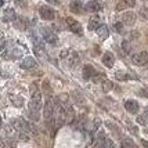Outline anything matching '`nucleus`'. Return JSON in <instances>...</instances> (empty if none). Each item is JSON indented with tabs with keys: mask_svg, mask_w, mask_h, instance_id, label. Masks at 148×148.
<instances>
[{
	"mask_svg": "<svg viewBox=\"0 0 148 148\" xmlns=\"http://www.w3.org/2000/svg\"><path fill=\"white\" fill-rule=\"evenodd\" d=\"M132 61L133 64L137 65V66H143L148 62V53L147 51H141V53H137L132 57Z\"/></svg>",
	"mask_w": 148,
	"mask_h": 148,
	"instance_id": "nucleus-3",
	"label": "nucleus"
},
{
	"mask_svg": "<svg viewBox=\"0 0 148 148\" xmlns=\"http://www.w3.org/2000/svg\"><path fill=\"white\" fill-rule=\"evenodd\" d=\"M145 132H147V133H148V126H147V129H145Z\"/></svg>",
	"mask_w": 148,
	"mask_h": 148,
	"instance_id": "nucleus-43",
	"label": "nucleus"
},
{
	"mask_svg": "<svg viewBox=\"0 0 148 148\" xmlns=\"http://www.w3.org/2000/svg\"><path fill=\"white\" fill-rule=\"evenodd\" d=\"M39 14H40V17L46 21H53L54 17H56V13H54V10H53L51 7L49 6H42L39 8Z\"/></svg>",
	"mask_w": 148,
	"mask_h": 148,
	"instance_id": "nucleus-2",
	"label": "nucleus"
},
{
	"mask_svg": "<svg viewBox=\"0 0 148 148\" xmlns=\"http://www.w3.org/2000/svg\"><path fill=\"white\" fill-rule=\"evenodd\" d=\"M94 73H96V71H94V68H93L91 65H86L83 68V77L86 80L91 79V77L94 76Z\"/></svg>",
	"mask_w": 148,
	"mask_h": 148,
	"instance_id": "nucleus-16",
	"label": "nucleus"
},
{
	"mask_svg": "<svg viewBox=\"0 0 148 148\" xmlns=\"http://www.w3.org/2000/svg\"><path fill=\"white\" fill-rule=\"evenodd\" d=\"M121 148H134V143L132 138H123L122 143H121Z\"/></svg>",
	"mask_w": 148,
	"mask_h": 148,
	"instance_id": "nucleus-20",
	"label": "nucleus"
},
{
	"mask_svg": "<svg viewBox=\"0 0 148 148\" xmlns=\"http://www.w3.org/2000/svg\"><path fill=\"white\" fill-rule=\"evenodd\" d=\"M66 60H68V64H69V66H75L77 62V54L76 53H69L68 51V54H66Z\"/></svg>",
	"mask_w": 148,
	"mask_h": 148,
	"instance_id": "nucleus-18",
	"label": "nucleus"
},
{
	"mask_svg": "<svg viewBox=\"0 0 148 148\" xmlns=\"http://www.w3.org/2000/svg\"><path fill=\"white\" fill-rule=\"evenodd\" d=\"M136 19H137V15L133 11H126V13L122 15V24L127 26H133L136 24Z\"/></svg>",
	"mask_w": 148,
	"mask_h": 148,
	"instance_id": "nucleus-5",
	"label": "nucleus"
},
{
	"mask_svg": "<svg viewBox=\"0 0 148 148\" xmlns=\"http://www.w3.org/2000/svg\"><path fill=\"white\" fill-rule=\"evenodd\" d=\"M101 148H115V145H114V143L111 141V140H108V138H107V140H105V143L103 144V147H101Z\"/></svg>",
	"mask_w": 148,
	"mask_h": 148,
	"instance_id": "nucleus-31",
	"label": "nucleus"
},
{
	"mask_svg": "<svg viewBox=\"0 0 148 148\" xmlns=\"http://www.w3.org/2000/svg\"><path fill=\"white\" fill-rule=\"evenodd\" d=\"M19 140H21V141H28L29 137H28L25 133H19Z\"/></svg>",
	"mask_w": 148,
	"mask_h": 148,
	"instance_id": "nucleus-34",
	"label": "nucleus"
},
{
	"mask_svg": "<svg viewBox=\"0 0 148 148\" xmlns=\"http://www.w3.org/2000/svg\"><path fill=\"white\" fill-rule=\"evenodd\" d=\"M4 47H6V39L3 36V33L0 32V51H1Z\"/></svg>",
	"mask_w": 148,
	"mask_h": 148,
	"instance_id": "nucleus-29",
	"label": "nucleus"
},
{
	"mask_svg": "<svg viewBox=\"0 0 148 148\" xmlns=\"http://www.w3.org/2000/svg\"><path fill=\"white\" fill-rule=\"evenodd\" d=\"M43 87H45V93H46V94H49V97H50V93H51V90H50V84H49V82H47V80H45Z\"/></svg>",
	"mask_w": 148,
	"mask_h": 148,
	"instance_id": "nucleus-32",
	"label": "nucleus"
},
{
	"mask_svg": "<svg viewBox=\"0 0 148 148\" xmlns=\"http://www.w3.org/2000/svg\"><path fill=\"white\" fill-rule=\"evenodd\" d=\"M137 122L141 123V125H145V119H144V116H140V118L137 119Z\"/></svg>",
	"mask_w": 148,
	"mask_h": 148,
	"instance_id": "nucleus-37",
	"label": "nucleus"
},
{
	"mask_svg": "<svg viewBox=\"0 0 148 148\" xmlns=\"http://www.w3.org/2000/svg\"><path fill=\"white\" fill-rule=\"evenodd\" d=\"M104 73H94V76L91 77L93 79V82H96V83H100V82H104L105 79H104Z\"/></svg>",
	"mask_w": 148,
	"mask_h": 148,
	"instance_id": "nucleus-24",
	"label": "nucleus"
},
{
	"mask_svg": "<svg viewBox=\"0 0 148 148\" xmlns=\"http://www.w3.org/2000/svg\"><path fill=\"white\" fill-rule=\"evenodd\" d=\"M21 66H22L24 69L35 68V66H36V61H35V58H32V57H25L22 60V62H21Z\"/></svg>",
	"mask_w": 148,
	"mask_h": 148,
	"instance_id": "nucleus-13",
	"label": "nucleus"
},
{
	"mask_svg": "<svg viewBox=\"0 0 148 148\" xmlns=\"http://www.w3.org/2000/svg\"><path fill=\"white\" fill-rule=\"evenodd\" d=\"M141 143H143V145H144V147H147V148H148V143H147V141H144V140H143Z\"/></svg>",
	"mask_w": 148,
	"mask_h": 148,
	"instance_id": "nucleus-39",
	"label": "nucleus"
},
{
	"mask_svg": "<svg viewBox=\"0 0 148 148\" xmlns=\"http://www.w3.org/2000/svg\"><path fill=\"white\" fill-rule=\"evenodd\" d=\"M11 101L15 107H22L24 105V100H22V97H11Z\"/></svg>",
	"mask_w": 148,
	"mask_h": 148,
	"instance_id": "nucleus-23",
	"label": "nucleus"
},
{
	"mask_svg": "<svg viewBox=\"0 0 148 148\" xmlns=\"http://www.w3.org/2000/svg\"><path fill=\"white\" fill-rule=\"evenodd\" d=\"M140 15L144 19H148V7H143L141 11H140Z\"/></svg>",
	"mask_w": 148,
	"mask_h": 148,
	"instance_id": "nucleus-30",
	"label": "nucleus"
},
{
	"mask_svg": "<svg viewBox=\"0 0 148 148\" xmlns=\"http://www.w3.org/2000/svg\"><path fill=\"white\" fill-rule=\"evenodd\" d=\"M134 148H136V147H134Z\"/></svg>",
	"mask_w": 148,
	"mask_h": 148,
	"instance_id": "nucleus-44",
	"label": "nucleus"
},
{
	"mask_svg": "<svg viewBox=\"0 0 148 148\" xmlns=\"http://www.w3.org/2000/svg\"><path fill=\"white\" fill-rule=\"evenodd\" d=\"M15 18H17V15H15V11H14L13 8H7L6 11H4V15H3V21H6V22H10V21H14Z\"/></svg>",
	"mask_w": 148,
	"mask_h": 148,
	"instance_id": "nucleus-17",
	"label": "nucleus"
},
{
	"mask_svg": "<svg viewBox=\"0 0 148 148\" xmlns=\"http://www.w3.org/2000/svg\"><path fill=\"white\" fill-rule=\"evenodd\" d=\"M141 94L144 97H148V87H144V89H143V90H141Z\"/></svg>",
	"mask_w": 148,
	"mask_h": 148,
	"instance_id": "nucleus-35",
	"label": "nucleus"
},
{
	"mask_svg": "<svg viewBox=\"0 0 148 148\" xmlns=\"http://www.w3.org/2000/svg\"><path fill=\"white\" fill-rule=\"evenodd\" d=\"M35 54L36 56H39V57H45L46 56V51H45V46H38V45H35Z\"/></svg>",
	"mask_w": 148,
	"mask_h": 148,
	"instance_id": "nucleus-22",
	"label": "nucleus"
},
{
	"mask_svg": "<svg viewBox=\"0 0 148 148\" xmlns=\"http://www.w3.org/2000/svg\"><path fill=\"white\" fill-rule=\"evenodd\" d=\"M101 25L100 24V19H98V17H94V18H91L90 21H89V31H97V28Z\"/></svg>",
	"mask_w": 148,
	"mask_h": 148,
	"instance_id": "nucleus-19",
	"label": "nucleus"
},
{
	"mask_svg": "<svg viewBox=\"0 0 148 148\" xmlns=\"http://www.w3.org/2000/svg\"><path fill=\"white\" fill-rule=\"evenodd\" d=\"M130 38H132V39L138 38V32H134V31H133V32H130Z\"/></svg>",
	"mask_w": 148,
	"mask_h": 148,
	"instance_id": "nucleus-36",
	"label": "nucleus"
},
{
	"mask_svg": "<svg viewBox=\"0 0 148 148\" xmlns=\"http://www.w3.org/2000/svg\"><path fill=\"white\" fill-rule=\"evenodd\" d=\"M64 119L65 123H72L75 119V111L71 105H65L64 107Z\"/></svg>",
	"mask_w": 148,
	"mask_h": 148,
	"instance_id": "nucleus-8",
	"label": "nucleus"
},
{
	"mask_svg": "<svg viewBox=\"0 0 148 148\" xmlns=\"http://www.w3.org/2000/svg\"><path fill=\"white\" fill-rule=\"evenodd\" d=\"M136 6V0H119L116 4V11H125Z\"/></svg>",
	"mask_w": 148,
	"mask_h": 148,
	"instance_id": "nucleus-7",
	"label": "nucleus"
},
{
	"mask_svg": "<svg viewBox=\"0 0 148 148\" xmlns=\"http://www.w3.org/2000/svg\"><path fill=\"white\" fill-rule=\"evenodd\" d=\"M103 62H104V65H105L107 68H112V66H114V62H115V57H114V54L110 53V51L104 53Z\"/></svg>",
	"mask_w": 148,
	"mask_h": 148,
	"instance_id": "nucleus-10",
	"label": "nucleus"
},
{
	"mask_svg": "<svg viewBox=\"0 0 148 148\" xmlns=\"http://www.w3.org/2000/svg\"><path fill=\"white\" fill-rule=\"evenodd\" d=\"M112 82H110V80H104L103 82V90L104 91H110L111 89H112Z\"/></svg>",
	"mask_w": 148,
	"mask_h": 148,
	"instance_id": "nucleus-27",
	"label": "nucleus"
},
{
	"mask_svg": "<svg viewBox=\"0 0 148 148\" xmlns=\"http://www.w3.org/2000/svg\"><path fill=\"white\" fill-rule=\"evenodd\" d=\"M1 125H3V123H1V116H0V127H1Z\"/></svg>",
	"mask_w": 148,
	"mask_h": 148,
	"instance_id": "nucleus-42",
	"label": "nucleus"
},
{
	"mask_svg": "<svg viewBox=\"0 0 148 148\" xmlns=\"http://www.w3.org/2000/svg\"><path fill=\"white\" fill-rule=\"evenodd\" d=\"M8 56H11V58L15 60V58H19L21 56H22V51L18 50V49H14L11 53H6V54H4V58H8Z\"/></svg>",
	"mask_w": 148,
	"mask_h": 148,
	"instance_id": "nucleus-21",
	"label": "nucleus"
},
{
	"mask_svg": "<svg viewBox=\"0 0 148 148\" xmlns=\"http://www.w3.org/2000/svg\"><path fill=\"white\" fill-rule=\"evenodd\" d=\"M115 77L118 79V80H126V79H129V75L125 73V72H116Z\"/></svg>",
	"mask_w": 148,
	"mask_h": 148,
	"instance_id": "nucleus-26",
	"label": "nucleus"
},
{
	"mask_svg": "<svg viewBox=\"0 0 148 148\" xmlns=\"http://www.w3.org/2000/svg\"><path fill=\"white\" fill-rule=\"evenodd\" d=\"M86 10L90 11V13H98V11L103 10V3L100 0H90L86 4Z\"/></svg>",
	"mask_w": 148,
	"mask_h": 148,
	"instance_id": "nucleus-6",
	"label": "nucleus"
},
{
	"mask_svg": "<svg viewBox=\"0 0 148 148\" xmlns=\"http://www.w3.org/2000/svg\"><path fill=\"white\" fill-rule=\"evenodd\" d=\"M122 47H123V50H125L126 53H130V49H132V47H130V45H129V42H127V40L122 43Z\"/></svg>",
	"mask_w": 148,
	"mask_h": 148,
	"instance_id": "nucleus-33",
	"label": "nucleus"
},
{
	"mask_svg": "<svg viewBox=\"0 0 148 148\" xmlns=\"http://www.w3.org/2000/svg\"><path fill=\"white\" fill-rule=\"evenodd\" d=\"M125 108H126V111L130 112V114H137L140 107H138V103H137L136 100H127V101L125 103Z\"/></svg>",
	"mask_w": 148,
	"mask_h": 148,
	"instance_id": "nucleus-9",
	"label": "nucleus"
},
{
	"mask_svg": "<svg viewBox=\"0 0 148 148\" xmlns=\"http://www.w3.org/2000/svg\"><path fill=\"white\" fill-rule=\"evenodd\" d=\"M3 4H4V0H0V7L3 6Z\"/></svg>",
	"mask_w": 148,
	"mask_h": 148,
	"instance_id": "nucleus-40",
	"label": "nucleus"
},
{
	"mask_svg": "<svg viewBox=\"0 0 148 148\" xmlns=\"http://www.w3.org/2000/svg\"><path fill=\"white\" fill-rule=\"evenodd\" d=\"M114 29L118 33H125V25H123L122 22H116L115 25H114Z\"/></svg>",
	"mask_w": 148,
	"mask_h": 148,
	"instance_id": "nucleus-25",
	"label": "nucleus"
},
{
	"mask_svg": "<svg viewBox=\"0 0 148 148\" xmlns=\"http://www.w3.org/2000/svg\"><path fill=\"white\" fill-rule=\"evenodd\" d=\"M40 32H42V35H43V39H45L47 43H50V45H56L57 43V35L53 32L50 28H47V26H43L42 29H40Z\"/></svg>",
	"mask_w": 148,
	"mask_h": 148,
	"instance_id": "nucleus-1",
	"label": "nucleus"
},
{
	"mask_svg": "<svg viewBox=\"0 0 148 148\" xmlns=\"http://www.w3.org/2000/svg\"><path fill=\"white\" fill-rule=\"evenodd\" d=\"M145 116H148V107L145 108Z\"/></svg>",
	"mask_w": 148,
	"mask_h": 148,
	"instance_id": "nucleus-41",
	"label": "nucleus"
},
{
	"mask_svg": "<svg viewBox=\"0 0 148 148\" xmlns=\"http://www.w3.org/2000/svg\"><path fill=\"white\" fill-rule=\"evenodd\" d=\"M69 8H71V11H73V13L80 14V13H83L84 6H83V3H82L80 0H73L71 4H69Z\"/></svg>",
	"mask_w": 148,
	"mask_h": 148,
	"instance_id": "nucleus-11",
	"label": "nucleus"
},
{
	"mask_svg": "<svg viewBox=\"0 0 148 148\" xmlns=\"http://www.w3.org/2000/svg\"><path fill=\"white\" fill-rule=\"evenodd\" d=\"M14 3L17 7H21V8H25L28 6V0H14Z\"/></svg>",
	"mask_w": 148,
	"mask_h": 148,
	"instance_id": "nucleus-28",
	"label": "nucleus"
},
{
	"mask_svg": "<svg viewBox=\"0 0 148 148\" xmlns=\"http://www.w3.org/2000/svg\"><path fill=\"white\" fill-rule=\"evenodd\" d=\"M66 25H68V28L71 29L72 32L76 33V35H82V33H83L82 25H80V22H77L76 19H73V18H66Z\"/></svg>",
	"mask_w": 148,
	"mask_h": 148,
	"instance_id": "nucleus-4",
	"label": "nucleus"
},
{
	"mask_svg": "<svg viewBox=\"0 0 148 148\" xmlns=\"http://www.w3.org/2000/svg\"><path fill=\"white\" fill-rule=\"evenodd\" d=\"M47 3H50V4H58V0H46Z\"/></svg>",
	"mask_w": 148,
	"mask_h": 148,
	"instance_id": "nucleus-38",
	"label": "nucleus"
},
{
	"mask_svg": "<svg viewBox=\"0 0 148 148\" xmlns=\"http://www.w3.org/2000/svg\"><path fill=\"white\" fill-rule=\"evenodd\" d=\"M97 35H98V38L103 39V40H105V39H108V36H110V31H108V26L107 25H100L98 28H97Z\"/></svg>",
	"mask_w": 148,
	"mask_h": 148,
	"instance_id": "nucleus-12",
	"label": "nucleus"
},
{
	"mask_svg": "<svg viewBox=\"0 0 148 148\" xmlns=\"http://www.w3.org/2000/svg\"><path fill=\"white\" fill-rule=\"evenodd\" d=\"M105 140H107V137H105V134H104V132H100L98 134H97L96 140H94V145H93V148H101L103 147V144L105 143Z\"/></svg>",
	"mask_w": 148,
	"mask_h": 148,
	"instance_id": "nucleus-14",
	"label": "nucleus"
},
{
	"mask_svg": "<svg viewBox=\"0 0 148 148\" xmlns=\"http://www.w3.org/2000/svg\"><path fill=\"white\" fill-rule=\"evenodd\" d=\"M13 22H14V26H15L17 29H19V31H25L26 25H28V24H26V19L22 18V17H17Z\"/></svg>",
	"mask_w": 148,
	"mask_h": 148,
	"instance_id": "nucleus-15",
	"label": "nucleus"
}]
</instances>
